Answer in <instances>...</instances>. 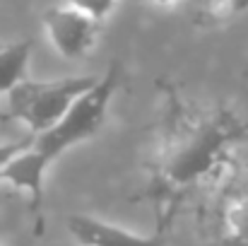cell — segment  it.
<instances>
[{"label":"cell","instance_id":"3957f363","mask_svg":"<svg viewBox=\"0 0 248 246\" xmlns=\"http://www.w3.org/2000/svg\"><path fill=\"white\" fill-rule=\"evenodd\" d=\"M44 27L56 46V51L68 58L78 61L89 53V49L96 41L99 34V22L82 10L75 7H51L44 12Z\"/></svg>","mask_w":248,"mask_h":246},{"label":"cell","instance_id":"8992f818","mask_svg":"<svg viewBox=\"0 0 248 246\" xmlns=\"http://www.w3.org/2000/svg\"><path fill=\"white\" fill-rule=\"evenodd\" d=\"M31 56V41H19L0 49V94H10L27 80V66Z\"/></svg>","mask_w":248,"mask_h":246},{"label":"cell","instance_id":"7a4b0ae2","mask_svg":"<svg viewBox=\"0 0 248 246\" xmlns=\"http://www.w3.org/2000/svg\"><path fill=\"white\" fill-rule=\"evenodd\" d=\"M118 78H121V73H118V66L113 63L106 70V75L99 78L89 92H84L82 97L70 106V111L51 131L34 138V148L41 150L46 157L56 160L65 150H70L73 145L96 135L99 128L104 126L108 101H111V97L118 87Z\"/></svg>","mask_w":248,"mask_h":246},{"label":"cell","instance_id":"9c48e42d","mask_svg":"<svg viewBox=\"0 0 248 246\" xmlns=\"http://www.w3.org/2000/svg\"><path fill=\"white\" fill-rule=\"evenodd\" d=\"M34 138H36V135H29V138L17 140V143H5V145H0V166H5L12 157H17L19 152L29 150V145H34Z\"/></svg>","mask_w":248,"mask_h":246},{"label":"cell","instance_id":"277c9868","mask_svg":"<svg viewBox=\"0 0 248 246\" xmlns=\"http://www.w3.org/2000/svg\"><path fill=\"white\" fill-rule=\"evenodd\" d=\"M51 162H53L51 157H46L41 150L31 145L29 150L12 157L5 166H0V183H12L27 191L31 196V210L39 213L44 205V179Z\"/></svg>","mask_w":248,"mask_h":246},{"label":"cell","instance_id":"7c38bea8","mask_svg":"<svg viewBox=\"0 0 248 246\" xmlns=\"http://www.w3.org/2000/svg\"><path fill=\"white\" fill-rule=\"evenodd\" d=\"M142 2H157V5H166V2H171V0H142Z\"/></svg>","mask_w":248,"mask_h":246},{"label":"cell","instance_id":"52a82bcc","mask_svg":"<svg viewBox=\"0 0 248 246\" xmlns=\"http://www.w3.org/2000/svg\"><path fill=\"white\" fill-rule=\"evenodd\" d=\"M236 0H207L205 7L200 10L198 22L200 24H215V22H224L232 15H236Z\"/></svg>","mask_w":248,"mask_h":246},{"label":"cell","instance_id":"ba28073f","mask_svg":"<svg viewBox=\"0 0 248 246\" xmlns=\"http://www.w3.org/2000/svg\"><path fill=\"white\" fill-rule=\"evenodd\" d=\"M113 2H116V0H68V5H70V7L82 10L84 15L94 17L96 22H101V19L113 10Z\"/></svg>","mask_w":248,"mask_h":246},{"label":"cell","instance_id":"6da1fadb","mask_svg":"<svg viewBox=\"0 0 248 246\" xmlns=\"http://www.w3.org/2000/svg\"><path fill=\"white\" fill-rule=\"evenodd\" d=\"M99 78H63V80L31 82L24 80L7 94V114L24 123L31 135H41L51 131L70 106L89 92Z\"/></svg>","mask_w":248,"mask_h":246},{"label":"cell","instance_id":"8fae6325","mask_svg":"<svg viewBox=\"0 0 248 246\" xmlns=\"http://www.w3.org/2000/svg\"><path fill=\"white\" fill-rule=\"evenodd\" d=\"M236 10H248V0H236Z\"/></svg>","mask_w":248,"mask_h":246},{"label":"cell","instance_id":"4fadbf2b","mask_svg":"<svg viewBox=\"0 0 248 246\" xmlns=\"http://www.w3.org/2000/svg\"><path fill=\"white\" fill-rule=\"evenodd\" d=\"M2 46H5V44H0V49H2Z\"/></svg>","mask_w":248,"mask_h":246},{"label":"cell","instance_id":"30bf717a","mask_svg":"<svg viewBox=\"0 0 248 246\" xmlns=\"http://www.w3.org/2000/svg\"><path fill=\"white\" fill-rule=\"evenodd\" d=\"M236 230H239V239L248 244V198L236 213Z\"/></svg>","mask_w":248,"mask_h":246},{"label":"cell","instance_id":"5b68a950","mask_svg":"<svg viewBox=\"0 0 248 246\" xmlns=\"http://www.w3.org/2000/svg\"><path fill=\"white\" fill-rule=\"evenodd\" d=\"M68 230L82 246H164L159 237H140L89 215L68 217Z\"/></svg>","mask_w":248,"mask_h":246}]
</instances>
